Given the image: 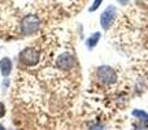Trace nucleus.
<instances>
[{
	"mask_svg": "<svg viewBox=\"0 0 148 130\" xmlns=\"http://www.w3.org/2000/svg\"><path fill=\"white\" fill-rule=\"evenodd\" d=\"M131 116L135 118H138L139 121H142V122H146L148 124V113L146 112V111L143 109H133V112H131Z\"/></svg>",
	"mask_w": 148,
	"mask_h": 130,
	"instance_id": "nucleus-8",
	"label": "nucleus"
},
{
	"mask_svg": "<svg viewBox=\"0 0 148 130\" xmlns=\"http://www.w3.org/2000/svg\"><path fill=\"white\" fill-rule=\"evenodd\" d=\"M12 68H13V64L9 57H3V59L0 60V73H1L3 77L7 78V77L12 73Z\"/></svg>",
	"mask_w": 148,
	"mask_h": 130,
	"instance_id": "nucleus-6",
	"label": "nucleus"
},
{
	"mask_svg": "<svg viewBox=\"0 0 148 130\" xmlns=\"http://www.w3.org/2000/svg\"><path fill=\"white\" fill-rule=\"evenodd\" d=\"M117 3L120 5H127L130 3V0H117Z\"/></svg>",
	"mask_w": 148,
	"mask_h": 130,
	"instance_id": "nucleus-13",
	"label": "nucleus"
},
{
	"mask_svg": "<svg viewBox=\"0 0 148 130\" xmlns=\"http://www.w3.org/2000/svg\"><path fill=\"white\" fill-rule=\"evenodd\" d=\"M0 130H7V129H5V128H4V126H3V125H1V124H0Z\"/></svg>",
	"mask_w": 148,
	"mask_h": 130,
	"instance_id": "nucleus-14",
	"label": "nucleus"
},
{
	"mask_svg": "<svg viewBox=\"0 0 148 130\" xmlns=\"http://www.w3.org/2000/svg\"><path fill=\"white\" fill-rule=\"evenodd\" d=\"M116 16H117V9L114 5H108L103 10L101 16H100V25H101L103 30H109L116 20Z\"/></svg>",
	"mask_w": 148,
	"mask_h": 130,
	"instance_id": "nucleus-4",
	"label": "nucleus"
},
{
	"mask_svg": "<svg viewBox=\"0 0 148 130\" xmlns=\"http://www.w3.org/2000/svg\"><path fill=\"white\" fill-rule=\"evenodd\" d=\"M100 38H101V33H100V31H96V33L91 34L86 41V47L88 50H94L95 47L97 46V43H99Z\"/></svg>",
	"mask_w": 148,
	"mask_h": 130,
	"instance_id": "nucleus-7",
	"label": "nucleus"
},
{
	"mask_svg": "<svg viewBox=\"0 0 148 130\" xmlns=\"http://www.w3.org/2000/svg\"><path fill=\"white\" fill-rule=\"evenodd\" d=\"M133 129H134V130H148L147 128H144V126H142V125H136V124L133 126Z\"/></svg>",
	"mask_w": 148,
	"mask_h": 130,
	"instance_id": "nucleus-12",
	"label": "nucleus"
},
{
	"mask_svg": "<svg viewBox=\"0 0 148 130\" xmlns=\"http://www.w3.org/2000/svg\"><path fill=\"white\" fill-rule=\"evenodd\" d=\"M75 66V57L70 52H64L56 59V68L60 70H70Z\"/></svg>",
	"mask_w": 148,
	"mask_h": 130,
	"instance_id": "nucleus-5",
	"label": "nucleus"
},
{
	"mask_svg": "<svg viewBox=\"0 0 148 130\" xmlns=\"http://www.w3.org/2000/svg\"><path fill=\"white\" fill-rule=\"evenodd\" d=\"M5 113H7V109H5V105H4V103H1V102H0V118H1V117H4V116H5Z\"/></svg>",
	"mask_w": 148,
	"mask_h": 130,
	"instance_id": "nucleus-11",
	"label": "nucleus"
},
{
	"mask_svg": "<svg viewBox=\"0 0 148 130\" xmlns=\"http://www.w3.org/2000/svg\"><path fill=\"white\" fill-rule=\"evenodd\" d=\"M88 130H105V126L103 125V124H94V125H91L88 128Z\"/></svg>",
	"mask_w": 148,
	"mask_h": 130,
	"instance_id": "nucleus-10",
	"label": "nucleus"
},
{
	"mask_svg": "<svg viewBox=\"0 0 148 130\" xmlns=\"http://www.w3.org/2000/svg\"><path fill=\"white\" fill-rule=\"evenodd\" d=\"M20 61L25 66H35L38 65L39 60H40V52L36 48L33 47H27V48L22 50L20 52Z\"/></svg>",
	"mask_w": 148,
	"mask_h": 130,
	"instance_id": "nucleus-3",
	"label": "nucleus"
},
{
	"mask_svg": "<svg viewBox=\"0 0 148 130\" xmlns=\"http://www.w3.org/2000/svg\"><path fill=\"white\" fill-rule=\"evenodd\" d=\"M96 77L103 85H107V86L114 85L118 78L116 70L109 65H100L96 69Z\"/></svg>",
	"mask_w": 148,
	"mask_h": 130,
	"instance_id": "nucleus-2",
	"label": "nucleus"
},
{
	"mask_svg": "<svg viewBox=\"0 0 148 130\" xmlns=\"http://www.w3.org/2000/svg\"><path fill=\"white\" fill-rule=\"evenodd\" d=\"M42 26V20L38 14H27L22 17L18 23V29L21 31V35L31 36L39 31Z\"/></svg>",
	"mask_w": 148,
	"mask_h": 130,
	"instance_id": "nucleus-1",
	"label": "nucleus"
},
{
	"mask_svg": "<svg viewBox=\"0 0 148 130\" xmlns=\"http://www.w3.org/2000/svg\"><path fill=\"white\" fill-rule=\"evenodd\" d=\"M104 1V0H94V3H92V5L88 8L90 12H95V10H97V8L101 5V3Z\"/></svg>",
	"mask_w": 148,
	"mask_h": 130,
	"instance_id": "nucleus-9",
	"label": "nucleus"
}]
</instances>
